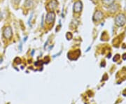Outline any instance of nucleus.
Returning a JSON list of instances; mask_svg holds the SVG:
<instances>
[{
	"instance_id": "1",
	"label": "nucleus",
	"mask_w": 126,
	"mask_h": 104,
	"mask_svg": "<svg viewBox=\"0 0 126 104\" xmlns=\"http://www.w3.org/2000/svg\"><path fill=\"white\" fill-rule=\"evenodd\" d=\"M126 16L123 14L118 15L116 17V20H115L116 24L118 26H119V27H121L123 25H124V24L126 23Z\"/></svg>"
},
{
	"instance_id": "2",
	"label": "nucleus",
	"mask_w": 126,
	"mask_h": 104,
	"mask_svg": "<svg viewBox=\"0 0 126 104\" xmlns=\"http://www.w3.org/2000/svg\"><path fill=\"white\" fill-rule=\"evenodd\" d=\"M12 35H13V34H12L11 28L10 27H6L5 29L4 30V36L5 38L7 39H10L12 37Z\"/></svg>"
},
{
	"instance_id": "3",
	"label": "nucleus",
	"mask_w": 126,
	"mask_h": 104,
	"mask_svg": "<svg viewBox=\"0 0 126 104\" xmlns=\"http://www.w3.org/2000/svg\"><path fill=\"white\" fill-rule=\"evenodd\" d=\"M55 13L53 12H50L48 13L46 15V20L47 21L48 23H51L52 22H53L55 20Z\"/></svg>"
},
{
	"instance_id": "4",
	"label": "nucleus",
	"mask_w": 126,
	"mask_h": 104,
	"mask_svg": "<svg viewBox=\"0 0 126 104\" xmlns=\"http://www.w3.org/2000/svg\"><path fill=\"white\" fill-rule=\"evenodd\" d=\"M82 10V4L81 1H77L74 5V11L75 12H80Z\"/></svg>"
},
{
	"instance_id": "5",
	"label": "nucleus",
	"mask_w": 126,
	"mask_h": 104,
	"mask_svg": "<svg viewBox=\"0 0 126 104\" xmlns=\"http://www.w3.org/2000/svg\"><path fill=\"white\" fill-rule=\"evenodd\" d=\"M103 15L102 13V12L100 11H97L94 15V20H99L100 19L102 18Z\"/></svg>"
},
{
	"instance_id": "6",
	"label": "nucleus",
	"mask_w": 126,
	"mask_h": 104,
	"mask_svg": "<svg viewBox=\"0 0 126 104\" xmlns=\"http://www.w3.org/2000/svg\"><path fill=\"white\" fill-rule=\"evenodd\" d=\"M114 0H104V2L106 4H111V3H113V1Z\"/></svg>"
}]
</instances>
